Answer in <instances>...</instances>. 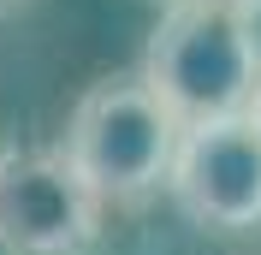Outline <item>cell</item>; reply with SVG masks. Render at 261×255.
<instances>
[{
    "mask_svg": "<svg viewBox=\"0 0 261 255\" xmlns=\"http://www.w3.org/2000/svg\"><path fill=\"white\" fill-rule=\"evenodd\" d=\"M184 125L161 107L143 71H113L89 83L65 119L60 155L101 196V208H137L166 184Z\"/></svg>",
    "mask_w": 261,
    "mask_h": 255,
    "instance_id": "obj_1",
    "label": "cell"
},
{
    "mask_svg": "<svg viewBox=\"0 0 261 255\" xmlns=\"http://www.w3.org/2000/svg\"><path fill=\"white\" fill-rule=\"evenodd\" d=\"M137 71L184 131L214 125V119H244L261 83V36L255 24H238V18L178 0L148 30Z\"/></svg>",
    "mask_w": 261,
    "mask_h": 255,
    "instance_id": "obj_2",
    "label": "cell"
},
{
    "mask_svg": "<svg viewBox=\"0 0 261 255\" xmlns=\"http://www.w3.org/2000/svg\"><path fill=\"white\" fill-rule=\"evenodd\" d=\"M101 238V196L77 178L60 143L0 148V249L6 255H83Z\"/></svg>",
    "mask_w": 261,
    "mask_h": 255,
    "instance_id": "obj_3",
    "label": "cell"
},
{
    "mask_svg": "<svg viewBox=\"0 0 261 255\" xmlns=\"http://www.w3.org/2000/svg\"><path fill=\"white\" fill-rule=\"evenodd\" d=\"M166 190L184 208V220L202 232H255L261 225V131L244 119H214V125H190L178 137Z\"/></svg>",
    "mask_w": 261,
    "mask_h": 255,
    "instance_id": "obj_4",
    "label": "cell"
},
{
    "mask_svg": "<svg viewBox=\"0 0 261 255\" xmlns=\"http://www.w3.org/2000/svg\"><path fill=\"white\" fill-rule=\"evenodd\" d=\"M172 6H178V0H172ZM190 6L220 12V18H238V24H255V18H261V0H190Z\"/></svg>",
    "mask_w": 261,
    "mask_h": 255,
    "instance_id": "obj_5",
    "label": "cell"
},
{
    "mask_svg": "<svg viewBox=\"0 0 261 255\" xmlns=\"http://www.w3.org/2000/svg\"><path fill=\"white\" fill-rule=\"evenodd\" d=\"M249 125L261 131V83H255V101H249Z\"/></svg>",
    "mask_w": 261,
    "mask_h": 255,
    "instance_id": "obj_6",
    "label": "cell"
},
{
    "mask_svg": "<svg viewBox=\"0 0 261 255\" xmlns=\"http://www.w3.org/2000/svg\"><path fill=\"white\" fill-rule=\"evenodd\" d=\"M161 6H172V0H161Z\"/></svg>",
    "mask_w": 261,
    "mask_h": 255,
    "instance_id": "obj_7",
    "label": "cell"
},
{
    "mask_svg": "<svg viewBox=\"0 0 261 255\" xmlns=\"http://www.w3.org/2000/svg\"><path fill=\"white\" fill-rule=\"evenodd\" d=\"M0 6H6V0H0Z\"/></svg>",
    "mask_w": 261,
    "mask_h": 255,
    "instance_id": "obj_8",
    "label": "cell"
}]
</instances>
